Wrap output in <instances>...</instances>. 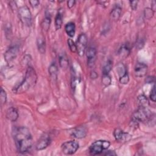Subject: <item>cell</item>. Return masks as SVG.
Returning a JSON list of instances; mask_svg holds the SVG:
<instances>
[{"mask_svg":"<svg viewBox=\"0 0 156 156\" xmlns=\"http://www.w3.org/2000/svg\"><path fill=\"white\" fill-rule=\"evenodd\" d=\"M13 136L18 151L20 153L28 152L32 146V137L28 128L17 127L13 130Z\"/></svg>","mask_w":156,"mask_h":156,"instance_id":"6da1fadb","label":"cell"},{"mask_svg":"<svg viewBox=\"0 0 156 156\" xmlns=\"http://www.w3.org/2000/svg\"><path fill=\"white\" fill-rule=\"evenodd\" d=\"M37 80V76L35 69L30 66H28L23 80L19 85L14 87L13 92L15 93H23L27 91L30 88L35 85Z\"/></svg>","mask_w":156,"mask_h":156,"instance_id":"7a4b0ae2","label":"cell"},{"mask_svg":"<svg viewBox=\"0 0 156 156\" xmlns=\"http://www.w3.org/2000/svg\"><path fill=\"white\" fill-rule=\"evenodd\" d=\"M151 117L152 113L147 107L140 106L139 108L133 115L132 123L134 125H138L140 122L148 121Z\"/></svg>","mask_w":156,"mask_h":156,"instance_id":"3957f363","label":"cell"},{"mask_svg":"<svg viewBox=\"0 0 156 156\" xmlns=\"http://www.w3.org/2000/svg\"><path fill=\"white\" fill-rule=\"evenodd\" d=\"M110 145L108 141L98 140L94 141L89 147V152L91 155L101 154L104 150L107 149Z\"/></svg>","mask_w":156,"mask_h":156,"instance_id":"277c9868","label":"cell"},{"mask_svg":"<svg viewBox=\"0 0 156 156\" xmlns=\"http://www.w3.org/2000/svg\"><path fill=\"white\" fill-rule=\"evenodd\" d=\"M18 15L23 24L27 26H30L32 24L31 12L27 6H22L18 9Z\"/></svg>","mask_w":156,"mask_h":156,"instance_id":"5b68a950","label":"cell"},{"mask_svg":"<svg viewBox=\"0 0 156 156\" xmlns=\"http://www.w3.org/2000/svg\"><path fill=\"white\" fill-rule=\"evenodd\" d=\"M79 149V144L76 141H68L63 143L61 146V149L66 155H72Z\"/></svg>","mask_w":156,"mask_h":156,"instance_id":"8992f818","label":"cell"},{"mask_svg":"<svg viewBox=\"0 0 156 156\" xmlns=\"http://www.w3.org/2000/svg\"><path fill=\"white\" fill-rule=\"evenodd\" d=\"M76 47H77V52L80 56H83L87 45V38L85 34H80L76 41Z\"/></svg>","mask_w":156,"mask_h":156,"instance_id":"52a82bcc","label":"cell"},{"mask_svg":"<svg viewBox=\"0 0 156 156\" xmlns=\"http://www.w3.org/2000/svg\"><path fill=\"white\" fill-rule=\"evenodd\" d=\"M19 52V48L17 46L10 47L5 53L4 58L7 63H9L12 62L18 55Z\"/></svg>","mask_w":156,"mask_h":156,"instance_id":"ba28073f","label":"cell"},{"mask_svg":"<svg viewBox=\"0 0 156 156\" xmlns=\"http://www.w3.org/2000/svg\"><path fill=\"white\" fill-rule=\"evenodd\" d=\"M113 135L115 140L119 142H126L130 140L132 136L126 132H124L120 129H116L113 132Z\"/></svg>","mask_w":156,"mask_h":156,"instance_id":"9c48e42d","label":"cell"},{"mask_svg":"<svg viewBox=\"0 0 156 156\" xmlns=\"http://www.w3.org/2000/svg\"><path fill=\"white\" fill-rule=\"evenodd\" d=\"M86 56L87 58V64L89 67L94 65L96 57V49L94 47L90 46L86 50Z\"/></svg>","mask_w":156,"mask_h":156,"instance_id":"30bf717a","label":"cell"},{"mask_svg":"<svg viewBox=\"0 0 156 156\" xmlns=\"http://www.w3.org/2000/svg\"><path fill=\"white\" fill-rule=\"evenodd\" d=\"M51 143L50 136L48 134H44L42 135L36 144V149L37 150H43L46 148Z\"/></svg>","mask_w":156,"mask_h":156,"instance_id":"8fae6325","label":"cell"},{"mask_svg":"<svg viewBox=\"0 0 156 156\" xmlns=\"http://www.w3.org/2000/svg\"><path fill=\"white\" fill-rule=\"evenodd\" d=\"M147 66L144 63H137L134 68L135 74L136 77H141L144 76L147 72Z\"/></svg>","mask_w":156,"mask_h":156,"instance_id":"7c38bea8","label":"cell"},{"mask_svg":"<svg viewBox=\"0 0 156 156\" xmlns=\"http://www.w3.org/2000/svg\"><path fill=\"white\" fill-rule=\"evenodd\" d=\"M87 133V129L85 126H79L75 127L71 133L72 136L74 138L80 139L86 136Z\"/></svg>","mask_w":156,"mask_h":156,"instance_id":"4fadbf2b","label":"cell"},{"mask_svg":"<svg viewBox=\"0 0 156 156\" xmlns=\"http://www.w3.org/2000/svg\"><path fill=\"white\" fill-rule=\"evenodd\" d=\"M18 112L16 108L10 107L8 108L6 112V118L10 121H15L18 118Z\"/></svg>","mask_w":156,"mask_h":156,"instance_id":"5bb4252c","label":"cell"},{"mask_svg":"<svg viewBox=\"0 0 156 156\" xmlns=\"http://www.w3.org/2000/svg\"><path fill=\"white\" fill-rule=\"evenodd\" d=\"M65 30L66 33L70 37H73L76 32V26L73 22L68 23L65 26Z\"/></svg>","mask_w":156,"mask_h":156,"instance_id":"9a60e30c","label":"cell"},{"mask_svg":"<svg viewBox=\"0 0 156 156\" xmlns=\"http://www.w3.org/2000/svg\"><path fill=\"white\" fill-rule=\"evenodd\" d=\"M48 71L50 76L54 80H57L58 76V68L55 62L52 63L48 68Z\"/></svg>","mask_w":156,"mask_h":156,"instance_id":"2e32d148","label":"cell"},{"mask_svg":"<svg viewBox=\"0 0 156 156\" xmlns=\"http://www.w3.org/2000/svg\"><path fill=\"white\" fill-rule=\"evenodd\" d=\"M37 43L40 52L41 54H44L46 51V42L44 38L42 36H40L38 38H37Z\"/></svg>","mask_w":156,"mask_h":156,"instance_id":"e0dca14e","label":"cell"},{"mask_svg":"<svg viewBox=\"0 0 156 156\" xmlns=\"http://www.w3.org/2000/svg\"><path fill=\"white\" fill-rule=\"evenodd\" d=\"M63 24V14L59 11L57 12L55 18V27L56 30L60 29Z\"/></svg>","mask_w":156,"mask_h":156,"instance_id":"ac0fdd59","label":"cell"},{"mask_svg":"<svg viewBox=\"0 0 156 156\" xmlns=\"http://www.w3.org/2000/svg\"><path fill=\"white\" fill-rule=\"evenodd\" d=\"M121 8L119 6L115 7L110 12V17L114 20H118L121 16Z\"/></svg>","mask_w":156,"mask_h":156,"instance_id":"d6986e66","label":"cell"},{"mask_svg":"<svg viewBox=\"0 0 156 156\" xmlns=\"http://www.w3.org/2000/svg\"><path fill=\"white\" fill-rule=\"evenodd\" d=\"M51 21V18L50 15L49 14L48 15L46 14L41 23V27L44 31L47 32L49 30V27H50Z\"/></svg>","mask_w":156,"mask_h":156,"instance_id":"ffe728a7","label":"cell"},{"mask_svg":"<svg viewBox=\"0 0 156 156\" xmlns=\"http://www.w3.org/2000/svg\"><path fill=\"white\" fill-rule=\"evenodd\" d=\"M59 65L62 69H66V68H68V65H69V61H68V58L66 55L62 54V55L60 56Z\"/></svg>","mask_w":156,"mask_h":156,"instance_id":"44dd1931","label":"cell"},{"mask_svg":"<svg viewBox=\"0 0 156 156\" xmlns=\"http://www.w3.org/2000/svg\"><path fill=\"white\" fill-rule=\"evenodd\" d=\"M112 66H113L112 61L110 60H108L102 68V75L108 74L110 71L112 70Z\"/></svg>","mask_w":156,"mask_h":156,"instance_id":"7402d4cb","label":"cell"},{"mask_svg":"<svg viewBox=\"0 0 156 156\" xmlns=\"http://www.w3.org/2000/svg\"><path fill=\"white\" fill-rule=\"evenodd\" d=\"M116 71H117L118 75L119 76V77H121V76H124L125 74H126L127 73L125 65L123 63H119L117 65V66H116Z\"/></svg>","mask_w":156,"mask_h":156,"instance_id":"603a6c76","label":"cell"},{"mask_svg":"<svg viewBox=\"0 0 156 156\" xmlns=\"http://www.w3.org/2000/svg\"><path fill=\"white\" fill-rule=\"evenodd\" d=\"M130 53V49L126 44H123L119 49L118 54L121 56H127Z\"/></svg>","mask_w":156,"mask_h":156,"instance_id":"cb8c5ba5","label":"cell"},{"mask_svg":"<svg viewBox=\"0 0 156 156\" xmlns=\"http://www.w3.org/2000/svg\"><path fill=\"white\" fill-rule=\"evenodd\" d=\"M138 101L140 106H141V107H147L149 104V101H148L147 99L144 95H140V96H138Z\"/></svg>","mask_w":156,"mask_h":156,"instance_id":"d4e9b609","label":"cell"},{"mask_svg":"<svg viewBox=\"0 0 156 156\" xmlns=\"http://www.w3.org/2000/svg\"><path fill=\"white\" fill-rule=\"evenodd\" d=\"M111 82H112L111 77L108 74L102 75V83H103V85H104L105 87L108 86L111 83Z\"/></svg>","mask_w":156,"mask_h":156,"instance_id":"484cf974","label":"cell"},{"mask_svg":"<svg viewBox=\"0 0 156 156\" xmlns=\"http://www.w3.org/2000/svg\"><path fill=\"white\" fill-rule=\"evenodd\" d=\"M0 101H1V105H3L5 104L7 101V94L5 90L1 88V93H0Z\"/></svg>","mask_w":156,"mask_h":156,"instance_id":"4316f807","label":"cell"},{"mask_svg":"<svg viewBox=\"0 0 156 156\" xmlns=\"http://www.w3.org/2000/svg\"><path fill=\"white\" fill-rule=\"evenodd\" d=\"M67 43H68V46L70 51L72 52H77V47H76V43L71 38H69L68 40Z\"/></svg>","mask_w":156,"mask_h":156,"instance_id":"83f0119b","label":"cell"},{"mask_svg":"<svg viewBox=\"0 0 156 156\" xmlns=\"http://www.w3.org/2000/svg\"><path fill=\"white\" fill-rule=\"evenodd\" d=\"M129 81V76L127 73L124 76L119 77V82L122 84H127Z\"/></svg>","mask_w":156,"mask_h":156,"instance_id":"f1b7e54d","label":"cell"},{"mask_svg":"<svg viewBox=\"0 0 156 156\" xmlns=\"http://www.w3.org/2000/svg\"><path fill=\"white\" fill-rule=\"evenodd\" d=\"M153 15H154V11L151 9H149V8L145 9L144 10L145 18L147 19H150L153 16Z\"/></svg>","mask_w":156,"mask_h":156,"instance_id":"f546056e","label":"cell"},{"mask_svg":"<svg viewBox=\"0 0 156 156\" xmlns=\"http://www.w3.org/2000/svg\"><path fill=\"white\" fill-rule=\"evenodd\" d=\"M155 86L154 85L151 91V93H150V99L153 101V102H155V99H156V94H155Z\"/></svg>","mask_w":156,"mask_h":156,"instance_id":"4dcf8cb0","label":"cell"},{"mask_svg":"<svg viewBox=\"0 0 156 156\" xmlns=\"http://www.w3.org/2000/svg\"><path fill=\"white\" fill-rule=\"evenodd\" d=\"M138 1H129L130 3V7L132 8V9H133V10H135L137 9V6H138Z\"/></svg>","mask_w":156,"mask_h":156,"instance_id":"1f68e13d","label":"cell"},{"mask_svg":"<svg viewBox=\"0 0 156 156\" xmlns=\"http://www.w3.org/2000/svg\"><path fill=\"white\" fill-rule=\"evenodd\" d=\"M29 4H30V5H31L32 7H37V6L39 5V4H40L39 1H37V0L29 1Z\"/></svg>","mask_w":156,"mask_h":156,"instance_id":"d6a6232c","label":"cell"},{"mask_svg":"<svg viewBox=\"0 0 156 156\" xmlns=\"http://www.w3.org/2000/svg\"><path fill=\"white\" fill-rule=\"evenodd\" d=\"M146 82L147 83H153L155 81V78L154 76H148L146 80H145Z\"/></svg>","mask_w":156,"mask_h":156,"instance_id":"836d02e7","label":"cell"},{"mask_svg":"<svg viewBox=\"0 0 156 156\" xmlns=\"http://www.w3.org/2000/svg\"><path fill=\"white\" fill-rule=\"evenodd\" d=\"M76 4V1L74 0H70V1H68L67 2V5H68V7L71 9Z\"/></svg>","mask_w":156,"mask_h":156,"instance_id":"e575fe53","label":"cell"},{"mask_svg":"<svg viewBox=\"0 0 156 156\" xmlns=\"http://www.w3.org/2000/svg\"><path fill=\"white\" fill-rule=\"evenodd\" d=\"M104 155H116V154L115 152V151L109 150V151H107L104 154Z\"/></svg>","mask_w":156,"mask_h":156,"instance_id":"d590c367","label":"cell"}]
</instances>
